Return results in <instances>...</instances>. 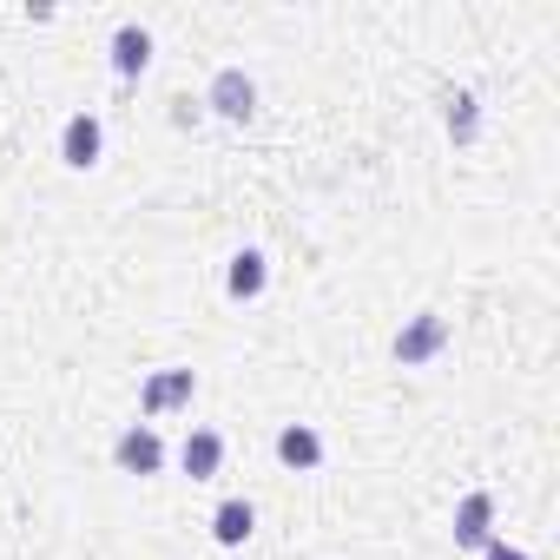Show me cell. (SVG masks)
<instances>
[{
	"label": "cell",
	"instance_id": "cell-1",
	"mask_svg": "<svg viewBox=\"0 0 560 560\" xmlns=\"http://www.w3.org/2000/svg\"><path fill=\"white\" fill-rule=\"evenodd\" d=\"M442 343H448V317L422 311V317H409V324L396 330V363H402V370H422L429 357H442Z\"/></svg>",
	"mask_w": 560,
	"mask_h": 560
},
{
	"label": "cell",
	"instance_id": "cell-2",
	"mask_svg": "<svg viewBox=\"0 0 560 560\" xmlns=\"http://www.w3.org/2000/svg\"><path fill=\"white\" fill-rule=\"evenodd\" d=\"M205 106H211L218 119H250V113H257V80H250L244 67H218V80H211Z\"/></svg>",
	"mask_w": 560,
	"mask_h": 560
},
{
	"label": "cell",
	"instance_id": "cell-3",
	"mask_svg": "<svg viewBox=\"0 0 560 560\" xmlns=\"http://www.w3.org/2000/svg\"><path fill=\"white\" fill-rule=\"evenodd\" d=\"M113 462H119L126 475H159V468H165V442H159V429H152V422H132V429L113 442Z\"/></svg>",
	"mask_w": 560,
	"mask_h": 560
},
{
	"label": "cell",
	"instance_id": "cell-4",
	"mask_svg": "<svg viewBox=\"0 0 560 560\" xmlns=\"http://www.w3.org/2000/svg\"><path fill=\"white\" fill-rule=\"evenodd\" d=\"M100 152H106V126H100L93 113H73V119H67V132H60V159H67L73 172H93V165H100Z\"/></svg>",
	"mask_w": 560,
	"mask_h": 560
},
{
	"label": "cell",
	"instance_id": "cell-5",
	"mask_svg": "<svg viewBox=\"0 0 560 560\" xmlns=\"http://www.w3.org/2000/svg\"><path fill=\"white\" fill-rule=\"evenodd\" d=\"M488 540H494V494L475 488V494H462V508H455V547L481 553Z\"/></svg>",
	"mask_w": 560,
	"mask_h": 560
},
{
	"label": "cell",
	"instance_id": "cell-6",
	"mask_svg": "<svg viewBox=\"0 0 560 560\" xmlns=\"http://www.w3.org/2000/svg\"><path fill=\"white\" fill-rule=\"evenodd\" d=\"M191 389H198V376H191V370H159V376L145 383L139 409H145V416H172V409H185V402H191Z\"/></svg>",
	"mask_w": 560,
	"mask_h": 560
},
{
	"label": "cell",
	"instance_id": "cell-7",
	"mask_svg": "<svg viewBox=\"0 0 560 560\" xmlns=\"http://www.w3.org/2000/svg\"><path fill=\"white\" fill-rule=\"evenodd\" d=\"M178 468H185L191 481H211V475L224 468V435H218V429H191L185 448H178Z\"/></svg>",
	"mask_w": 560,
	"mask_h": 560
},
{
	"label": "cell",
	"instance_id": "cell-8",
	"mask_svg": "<svg viewBox=\"0 0 560 560\" xmlns=\"http://www.w3.org/2000/svg\"><path fill=\"white\" fill-rule=\"evenodd\" d=\"M145 67H152V34L126 21V27L113 34V73H119V80H139Z\"/></svg>",
	"mask_w": 560,
	"mask_h": 560
},
{
	"label": "cell",
	"instance_id": "cell-9",
	"mask_svg": "<svg viewBox=\"0 0 560 560\" xmlns=\"http://www.w3.org/2000/svg\"><path fill=\"white\" fill-rule=\"evenodd\" d=\"M250 527H257V508H250V501H237V494H231V501H218V508H211V540H218V547H244V540H250Z\"/></svg>",
	"mask_w": 560,
	"mask_h": 560
},
{
	"label": "cell",
	"instance_id": "cell-10",
	"mask_svg": "<svg viewBox=\"0 0 560 560\" xmlns=\"http://www.w3.org/2000/svg\"><path fill=\"white\" fill-rule=\"evenodd\" d=\"M264 284H270L264 250H237V257H231V270H224V291L244 304V298H264Z\"/></svg>",
	"mask_w": 560,
	"mask_h": 560
},
{
	"label": "cell",
	"instance_id": "cell-11",
	"mask_svg": "<svg viewBox=\"0 0 560 560\" xmlns=\"http://www.w3.org/2000/svg\"><path fill=\"white\" fill-rule=\"evenodd\" d=\"M277 462H284V468H317V462H324V435L304 429V422L277 429Z\"/></svg>",
	"mask_w": 560,
	"mask_h": 560
},
{
	"label": "cell",
	"instance_id": "cell-12",
	"mask_svg": "<svg viewBox=\"0 0 560 560\" xmlns=\"http://www.w3.org/2000/svg\"><path fill=\"white\" fill-rule=\"evenodd\" d=\"M475 126H481V106H475V93H455V100H448V132L468 145V139H475Z\"/></svg>",
	"mask_w": 560,
	"mask_h": 560
},
{
	"label": "cell",
	"instance_id": "cell-13",
	"mask_svg": "<svg viewBox=\"0 0 560 560\" xmlns=\"http://www.w3.org/2000/svg\"><path fill=\"white\" fill-rule=\"evenodd\" d=\"M481 560H527V553H521V547H508V540H488V547H481Z\"/></svg>",
	"mask_w": 560,
	"mask_h": 560
}]
</instances>
